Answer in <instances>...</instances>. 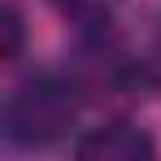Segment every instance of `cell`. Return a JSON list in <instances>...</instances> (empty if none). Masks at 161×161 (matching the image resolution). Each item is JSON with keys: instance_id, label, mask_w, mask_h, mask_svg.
<instances>
[{"instance_id": "cell-1", "label": "cell", "mask_w": 161, "mask_h": 161, "mask_svg": "<svg viewBox=\"0 0 161 161\" xmlns=\"http://www.w3.org/2000/svg\"><path fill=\"white\" fill-rule=\"evenodd\" d=\"M83 92L70 74H31L4 100V139L13 148H53L74 131Z\"/></svg>"}, {"instance_id": "cell-2", "label": "cell", "mask_w": 161, "mask_h": 161, "mask_svg": "<svg viewBox=\"0 0 161 161\" xmlns=\"http://www.w3.org/2000/svg\"><path fill=\"white\" fill-rule=\"evenodd\" d=\"M74 157H87V161H153L157 157V139L144 126L126 122V118H113V122H100V126H87L74 139Z\"/></svg>"}, {"instance_id": "cell-3", "label": "cell", "mask_w": 161, "mask_h": 161, "mask_svg": "<svg viewBox=\"0 0 161 161\" xmlns=\"http://www.w3.org/2000/svg\"><path fill=\"white\" fill-rule=\"evenodd\" d=\"M53 4L74 26H83V22H113V13H118L122 0H53Z\"/></svg>"}, {"instance_id": "cell-4", "label": "cell", "mask_w": 161, "mask_h": 161, "mask_svg": "<svg viewBox=\"0 0 161 161\" xmlns=\"http://www.w3.org/2000/svg\"><path fill=\"white\" fill-rule=\"evenodd\" d=\"M22 39H26L22 13L9 4V9L0 13V57H4V61H18V57H22Z\"/></svg>"}]
</instances>
